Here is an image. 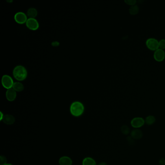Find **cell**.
<instances>
[{
  "label": "cell",
  "mask_w": 165,
  "mask_h": 165,
  "mask_svg": "<svg viewBox=\"0 0 165 165\" xmlns=\"http://www.w3.org/2000/svg\"><path fill=\"white\" fill-rule=\"evenodd\" d=\"M7 164V158L4 155L0 156V165H3Z\"/></svg>",
  "instance_id": "obj_19"
},
{
  "label": "cell",
  "mask_w": 165,
  "mask_h": 165,
  "mask_svg": "<svg viewBox=\"0 0 165 165\" xmlns=\"http://www.w3.org/2000/svg\"><path fill=\"white\" fill-rule=\"evenodd\" d=\"M145 124L144 119L140 117H137L132 119L130 122L131 126L134 129H140Z\"/></svg>",
  "instance_id": "obj_3"
},
{
  "label": "cell",
  "mask_w": 165,
  "mask_h": 165,
  "mask_svg": "<svg viewBox=\"0 0 165 165\" xmlns=\"http://www.w3.org/2000/svg\"><path fill=\"white\" fill-rule=\"evenodd\" d=\"M97 165H108V164L106 162H101V163H99Z\"/></svg>",
  "instance_id": "obj_25"
},
{
  "label": "cell",
  "mask_w": 165,
  "mask_h": 165,
  "mask_svg": "<svg viewBox=\"0 0 165 165\" xmlns=\"http://www.w3.org/2000/svg\"><path fill=\"white\" fill-rule=\"evenodd\" d=\"M14 77L16 80L22 81L25 80L27 76V71L23 65H19L14 68L13 72Z\"/></svg>",
  "instance_id": "obj_2"
},
{
  "label": "cell",
  "mask_w": 165,
  "mask_h": 165,
  "mask_svg": "<svg viewBox=\"0 0 165 165\" xmlns=\"http://www.w3.org/2000/svg\"><path fill=\"white\" fill-rule=\"evenodd\" d=\"M82 165H97L96 161L93 158L87 157L82 161Z\"/></svg>",
  "instance_id": "obj_13"
},
{
  "label": "cell",
  "mask_w": 165,
  "mask_h": 165,
  "mask_svg": "<svg viewBox=\"0 0 165 165\" xmlns=\"http://www.w3.org/2000/svg\"><path fill=\"white\" fill-rule=\"evenodd\" d=\"M165 57V52L163 50L158 49L154 53V58L157 62H162Z\"/></svg>",
  "instance_id": "obj_9"
},
{
  "label": "cell",
  "mask_w": 165,
  "mask_h": 165,
  "mask_svg": "<svg viewBox=\"0 0 165 165\" xmlns=\"http://www.w3.org/2000/svg\"><path fill=\"white\" fill-rule=\"evenodd\" d=\"M2 122L4 124L8 125H12L14 124L16 121L15 117L10 114H6L4 115L3 119L2 120Z\"/></svg>",
  "instance_id": "obj_11"
},
{
  "label": "cell",
  "mask_w": 165,
  "mask_h": 165,
  "mask_svg": "<svg viewBox=\"0 0 165 165\" xmlns=\"http://www.w3.org/2000/svg\"><path fill=\"white\" fill-rule=\"evenodd\" d=\"M160 165H165V160L164 158L161 159L159 161Z\"/></svg>",
  "instance_id": "obj_23"
},
{
  "label": "cell",
  "mask_w": 165,
  "mask_h": 165,
  "mask_svg": "<svg viewBox=\"0 0 165 165\" xmlns=\"http://www.w3.org/2000/svg\"><path fill=\"white\" fill-rule=\"evenodd\" d=\"M159 49L163 50L165 49V39H162L159 42Z\"/></svg>",
  "instance_id": "obj_20"
},
{
  "label": "cell",
  "mask_w": 165,
  "mask_h": 165,
  "mask_svg": "<svg viewBox=\"0 0 165 165\" xmlns=\"http://www.w3.org/2000/svg\"><path fill=\"white\" fill-rule=\"evenodd\" d=\"M14 19L18 23L23 24L26 22L28 19L26 14L23 12H18L15 14Z\"/></svg>",
  "instance_id": "obj_7"
},
{
  "label": "cell",
  "mask_w": 165,
  "mask_h": 165,
  "mask_svg": "<svg viewBox=\"0 0 165 165\" xmlns=\"http://www.w3.org/2000/svg\"><path fill=\"white\" fill-rule=\"evenodd\" d=\"M12 88L16 91H22L24 90L23 84L21 82H15L14 83Z\"/></svg>",
  "instance_id": "obj_16"
},
{
  "label": "cell",
  "mask_w": 165,
  "mask_h": 165,
  "mask_svg": "<svg viewBox=\"0 0 165 165\" xmlns=\"http://www.w3.org/2000/svg\"><path fill=\"white\" fill-rule=\"evenodd\" d=\"M145 124L148 125H153L156 122V118L153 115H148L145 119Z\"/></svg>",
  "instance_id": "obj_14"
},
{
  "label": "cell",
  "mask_w": 165,
  "mask_h": 165,
  "mask_svg": "<svg viewBox=\"0 0 165 165\" xmlns=\"http://www.w3.org/2000/svg\"><path fill=\"white\" fill-rule=\"evenodd\" d=\"M27 16L29 18H35L37 15V11L34 8H29L27 10Z\"/></svg>",
  "instance_id": "obj_15"
},
{
  "label": "cell",
  "mask_w": 165,
  "mask_h": 165,
  "mask_svg": "<svg viewBox=\"0 0 165 165\" xmlns=\"http://www.w3.org/2000/svg\"><path fill=\"white\" fill-rule=\"evenodd\" d=\"M59 163L60 165H72V160L68 156H62L59 159Z\"/></svg>",
  "instance_id": "obj_12"
},
{
  "label": "cell",
  "mask_w": 165,
  "mask_h": 165,
  "mask_svg": "<svg viewBox=\"0 0 165 165\" xmlns=\"http://www.w3.org/2000/svg\"><path fill=\"white\" fill-rule=\"evenodd\" d=\"M130 14L132 15H137L139 12V6L136 5L131 6L129 10Z\"/></svg>",
  "instance_id": "obj_18"
},
{
  "label": "cell",
  "mask_w": 165,
  "mask_h": 165,
  "mask_svg": "<svg viewBox=\"0 0 165 165\" xmlns=\"http://www.w3.org/2000/svg\"><path fill=\"white\" fill-rule=\"evenodd\" d=\"M16 93L13 89L10 88L8 89L6 91V97L9 101H13L16 98Z\"/></svg>",
  "instance_id": "obj_10"
},
{
  "label": "cell",
  "mask_w": 165,
  "mask_h": 165,
  "mask_svg": "<svg viewBox=\"0 0 165 165\" xmlns=\"http://www.w3.org/2000/svg\"><path fill=\"white\" fill-rule=\"evenodd\" d=\"M130 136L134 140H139L143 137L142 131L140 129H134L131 131Z\"/></svg>",
  "instance_id": "obj_8"
},
{
  "label": "cell",
  "mask_w": 165,
  "mask_h": 165,
  "mask_svg": "<svg viewBox=\"0 0 165 165\" xmlns=\"http://www.w3.org/2000/svg\"><path fill=\"white\" fill-rule=\"evenodd\" d=\"M0 114H1V118H0V121H2V120L3 119V117H4V114L3 113V112L2 111L0 112Z\"/></svg>",
  "instance_id": "obj_24"
},
{
  "label": "cell",
  "mask_w": 165,
  "mask_h": 165,
  "mask_svg": "<svg viewBox=\"0 0 165 165\" xmlns=\"http://www.w3.org/2000/svg\"><path fill=\"white\" fill-rule=\"evenodd\" d=\"M13 80L8 75H4L2 78V84L3 87L7 89L12 88L14 84Z\"/></svg>",
  "instance_id": "obj_4"
},
{
  "label": "cell",
  "mask_w": 165,
  "mask_h": 165,
  "mask_svg": "<svg viewBox=\"0 0 165 165\" xmlns=\"http://www.w3.org/2000/svg\"><path fill=\"white\" fill-rule=\"evenodd\" d=\"M124 2L128 5L133 6L135 5L137 1L136 0H126V1H124Z\"/></svg>",
  "instance_id": "obj_21"
},
{
  "label": "cell",
  "mask_w": 165,
  "mask_h": 165,
  "mask_svg": "<svg viewBox=\"0 0 165 165\" xmlns=\"http://www.w3.org/2000/svg\"><path fill=\"white\" fill-rule=\"evenodd\" d=\"M84 106L81 102L76 101L71 104L70 107V111L74 117H80L82 115L84 111Z\"/></svg>",
  "instance_id": "obj_1"
},
{
  "label": "cell",
  "mask_w": 165,
  "mask_h": 165,
  "mask_svg": "<svg viewBox=\"0 0 165 165\" xmlns=\"http://www.w3.org/2000/svg\"><path fill=\"white\" fill-rule=\"evenodd\" d=\"M26 25L29 29L32 30H37L39 26L38 21L35 18H28Z\"/></svg>",
  "instance_id": "obj_6"
},
{
  "label": "cell",
  "mask_w": 165,
  "mask_h": 165,
  "mask_svg": "<svg viewBox=\"0 0 165 165\" xmlns=\"http://www.w3.org/2000/svg\"><path fill=\"white\" fill-rule=\"evenodd\" d=\"M121 133L124 135H128L131 133V130L128 125H123L121 127Z\"/></svg>",
  "instance_id": "obj_17"
},
{
  "label": "cell",
  "mask_w": 165,
  "mask_h": 165,
  "mask_svg": "<svg viewBox=\"0 0 165 165\" xmlns=\"http://www.w3.org/2000/svg\"><path fill=\"white\" fill-rule=\"evenodd\" d=\"M127 142H128L130 145L134 144V143L135 142L134 140L132 139L131 136H129V137L127 138Z\"/></svg>",
  "instance_id": "obj_22"
},
{
  "label": "cell",
  "mask_w": 165,
  "mask_h": 165,
  "mask_svg": "<svg viewBox=\"0 0 165 165\" xmlns=\"http://www.w3.org/2000/svg\"><path fill=\"white\" fill-rule=\"evenodd\" d=\"M13 165V164H12L7 163V164H5V165Z\"/></svg>",
  "instance_id": "obj_26"
},
{
  "label": "cell",
  "mask_w": 165,
  "mask_h": 165,
  "mask_svg": "<svg viewBox=\"0 0 165 165\" xmlns=\"http://www.w3.org/2000/svg\"><path fill=\"white\" fill-rule=\"evenodd\" d=\"M146 46L151 50H157L159 49V42L156 39L151 38L147 39L146 42Z\"/></svg>",
  "instance_id": "obj_5"
}]
</instances>
